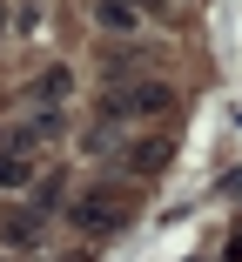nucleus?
Returning a JSON list of instances; mask_svg holds the SVG:
<instances>
[{
  "label": "nucleus",
  "instance_id": "obj_1",
  "mask_svg": "<svg viewBox=\"0 0 242 262\" xmlns=\"http://www.w3.org/2000/svg\"><path fill=\"white\" fill-rule=\"evenodd\" d=\"M121 222H128V195L121 188H81L68 202V229H81L87 242H108Z\"/></svg>",
  "mask_w": 242,
  "mask_h": 262
},
{
  "label": "nucleus",
  "instance_id": "obj_2",
  "mask_svg": "<svg viewBox=\"0 0 242 262\" xmlns=\"http://www.w3.org/2000/svg\"><path fill=\"white\" fill-rule=\"evenodd\" d=\"M108 108L115 115H175V88L168 81H141L128 94H108Z\"/></svg>",
  "mask_w": 242,
  "mask_h": 262
},
{
  "label": "nucleus",
  "instance_id": "obj_3",
  "mask_svg": "<svg viewBox=\"0 0 242 262\" xmlns=\"http://www.w3.org/2000/svg\"><path fill=\"white\" fill-rule=\"evenodd\" d=\"M54 135H61V115H54V108H40L34 121H20V128H14V141H7V148H14V155H40Z\"/></svg>",
  "mask_w": 242,
  "mask_h": 262
},
{
  "label": "nucleus",
  "instance_id": "obj_4",
  "mask_svg": "<svg viewBox=\"0 0 242 262\" xmlns=\"http://www.w3.org/2000/svg\"><path fill=\"white\" fill-rule=\"evenodd\" d=\"M34 242H40L34 208H0V249H34Z\"/></svg>",
  "mask_w": 242,
  "mask_h": 262
},
{
  "label": "nucleus",
  "instance_id": "obj_5",
  "mask_svg": "<svg viewBox=\"0 0 242 262\" xmlns=\"http://www.w3.org/2000/svg\"><path fill=\"white\" fill-rule=\"evenodd\" d=\"M94 20H101V27H121V34H128V27L141 20V0H94Z\"/></svg>",
  "mask_w": 242,
  "mask_h": 262
},
{
  "label": "nucleus",
  "instance_id": "obj_6",
  "mask_svg": "<svg viewBox=\"0 0 242 262\" xmlns=\"http://www.w3.org/2000/svg\"><path fill=\"white\" fill-rule=\"evenodd\" d=\"M27 182H34V155L0 148V188H27Z\"/></svg>",
  "mask_w": 242,
  "mask_h": 262
},
{
  "label": "nucleus",
  "instance_id": "obj_7",
  "mask_svg": "<svg viewBox=\"0 0 242 262\" xmlns=\"http://www.w3.org/2000/svg\"><path fill=\"white\" fill-rule=\"evenodd\" d=\"M68 88H74V81H68V74H61V68H54V74H40V88H34V94H40V101H61V94H68Z\"/></svg>",
  "mask_w": 242,
  "mask_h": 262
}]
</instances>
